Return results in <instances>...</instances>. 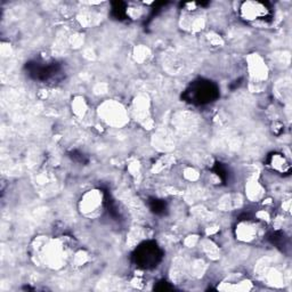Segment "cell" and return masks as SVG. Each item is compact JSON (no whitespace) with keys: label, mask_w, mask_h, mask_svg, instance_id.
Returning a JSON list of instances; mask_svg holds the SVG:
<instances>
[{"label":"cell","mask_w":292,"mask_h":292,"mask_svg":"<svg viewBox=\"0 0 292 292\" xmlns=\"http://www.w3.org/2000/svg\"><path fill=\"white\" fill-rule=\"evenodd\" d=\"M35 255L38 260L51 268H60L66 259V247L61 240L40 238L35 247Z\"/></svg>","instance_id":"cell-1"},{"label":"cell","mask_w":292,"mask_h":292,"mask_svg":"<svg viewBox=\"0 0 292 292\" xmlns=\"http://www.w3.org/2000/svg\"><path fill=\"white\" fill-rule=\"evenodd\" d=\"M99 117L102 120L112 127H122L128 122V113L120 103L114 100H108L98 109Z\"/></svg>","instance_id":"cell-2"},{"label":"cell","mask_w":292,"mask_h":292,"mask_svg":"<svg viewBox=\"0 0 292 292\" xmlns=\"http://www.w3.org/2000/svg\"><path fill=\"white\" fill-rule=\"evenodd\" d=\"M240 12L241 16L248 22H261L270 15V9H267L265 5L255 2L244 3Z\"/></svg>","instance_id":"cell-3"},{"label":"cell","mask_w":292,"mask_h":292,"mask_svg":"<svg viewBox=\"0 0 292 292\" xmlns=\"http://www.w3.org/2000/svg\"><path fill=\"white\" fill-rule=\"evenodd\" d=\"M103 195L99 191H89L80 201V210L86 216H94L102 207Z\"/></svg>","instance_id":"cell-4"},{"label":"cell","mask_w":292,"mask_h":292,"mask_svg":"<svg viewBox=\"0 0 292 292\" xmlns=\"http://www.w3.org/2000/svg\"><path fill=\"white\" fill-rule=\"evenodd\" d=\"M248 70L251 79L256 84L264 83L268 76V68L259 55H251L248 59Z\"/></svg>","instance_id":"cell-5"},{"label":"cell","mask_w":292,"mask_h":292,"mask_svg":"<svg viewBox=\"0 0 292 292\" xmlns=\"http://www.w3.org/2000/svg\"><path fill=\"white\" fill-rule=\"evenodd\" d=\"M259 228L255 223L243 222L238 224L236 227V236L238 240L244 242H251L258 237Z\"/></svg>","instance_id":"cell-6"},{"label":"cell","mask_w":292,"mask_h":292,"mask_svg":"<svg viewBox=\"0 0 292 292\" xmlns=\"http://www.w3.org/2000/svg\"><path fill=\"white\" fill-rule=\"evenodd\" d=\"M246 192L248 199L251 201H259L265 194V190L262 188L261 184L256 178H251L247 183Z\"/></svg>","instance_id":"cell-7"},{"label":"cell","mask_w":292,"mask_h":292,"mask_svg":"<svg viewBox=\"0 0 292 292\" xmlns=\"http://www.w3.org/2000/svg\"><path fill=\"white\" fill-rule=\"evenodd\" d=\"M135 112L138 120L146 126V121L150 120L148 117V102L145 97H140L135 102Z\"/></svg>","instance_id":"cell-8"},{"label":"cell","mask_w":292,"mask_h":292,"mask_svg":"<svg viewBox=\"0 0 292 292\" xmlns=\"http://www.w3.org/2000/svg\"><path fill=\"white\" fill-rule=\"evenodd\" d=\"M72 109H73V111L76 116H79V117L84 116L86 111H87V107H86V103H85L84 98H81V97L75 98L73 104H72Z\"/></svg>","instance_id":"cell-9"},{"label":"cell","mask_w":292,"mask_h":292,"mask_svg":"<svg viewBox=\"0 0 292 292\" xmlns=\"http://www.w3.org/2000/svg\"><path fill=\"white\" fill-rule=\"evenodd\" d=\"M273 168L279 171H285L286 168H288V165H286L284 156L275 155L273 157Z\"/></svg>","instance_id":"cell-10"},{"label":"cell","mask_w":292,"mask_h":292,"mask_svg":"<svg viewBox=\"0 0 292 292\" xmlns=\"http://www.w3.org/2000/svg\"><path fill=\"white\" fill-rule=\"evenodd\" d=\"M203 249L205 253L211 258H218V248L215 246L211 241H204L203 242Z\"/></svg>","instance_id":"cell-11"},{"label":"cell","mask_w":292,"mask_h":292,"mask_svg":"<svg viewBox=\"0 0 292 292\" xmlns=\"http://www.w3.org/2000/svg\"><path fill=\"white\" fill-rule=\"evenodd\" d=\"M148 54V50L144 47H140V48H137L135 51V59L138 62H143L147 59V55Z\"/></svg>","instance_id":"cell-12"},{"label":"cell","mask_w":292,"mask_h":292,"mask_svg":"<svg viewBox=\"0 0 292 292\" xmlns=\"http://www.w3.org/2000/svg\"><path fill=\"white\" fill-rule=\"evenodd\" d=\"M185 177L188 178L189 180H195V179H198V171H195L194 169H188L185 172Z\"/></svg>","instance_id":"cell-13"}]
</instances>
